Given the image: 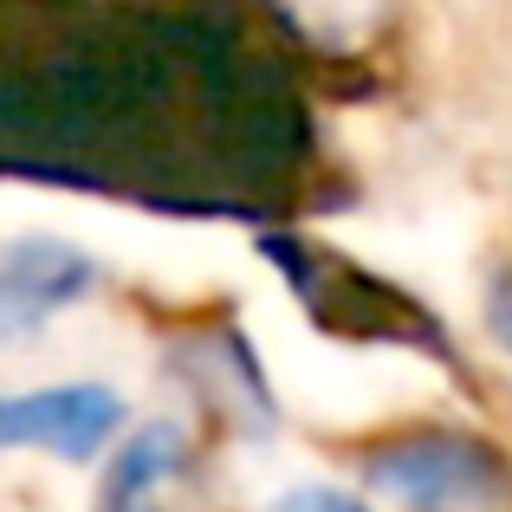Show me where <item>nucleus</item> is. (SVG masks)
<instances>
[{
	"label": "nucleus",
	"instance_id": "1",
	"mask_svg": "<svg viewBox=\"0 0 512 512\" xmlns=\"http://www.w3.org/2000/svg\"><path fill=\"white\" fill-rule=\"evenodd\" d=\"M370 493H383L402 512H467L487 506L500 493V467L487 448L454 435H428V441H396L363 467Z\"/></svg>",
	"mask_w": 512,
	"mask_h": 512
},
{
	"label": "nucleus",
	"instance_id": "2",
	"mask_svg": "<svg viewBox=\"0 0 512 512\" xmlns=\"http://www.w3.org/2000/svg\"><path fill=\"white\" fill-rule=\"evenodd\" d=\"M124 422V402L104 383H59V389H26L0 402V448H46L65 461H85L111 441Z\"/></svg>",
	"mask_w": 512,
	"mask_h": 512
},
{
	"label": "nucleus",
	"instance_id": "3",
	"mask_svg": "<svg viewBox=\"0 0 512 512\" xmlns=\"http://www.w3.org/2000/svg\"><path fill=\"white\" fill-rule=\"evenodd\" d=\"M91 266L72 247L52 240H26V247L0 253V331H33L46 312L72 305L85 292Z\"/></svg>",
	"mask_w": 512,
	"mask_h": 512
},
{
	"label": "nucleus",
	"instance_id": "4",
	"mask_svg": "<svg viewBox=\"0 0 512 512\" xmlns=\"http://www.w3.org/2000/svg\"><path fill=\"white\" fill-rule=\"evenodd\" d=\"M188 467V435L182 422H150L117 448V461L104 467L98 512H169V493Z\"/></svg>",
	"mask_w": 512,
	"mask_h": 512
},
{
	"label": "nucleus",
	"instance_id": "5",
	"mask_svg": "<svg viewBox=\"0 0 512 512\" xmlns=\"http://www.w3.org/2000/svg\"><path fill=\"white\" fill-rule=\"evenodd\" d=\"M273 512H363V506L344 500V493H331V487H299V493H286Z\"/></svg>",
	"mask_w": 512,
	"mask_h": 512
},
{
	"label": "nucleus",
	"instance_id": "6",
	"mask_svg": "<svg viewBox=\"0 0 512 512\" xmlns=\"http://www.w3.org/2000/svg\"><path fill=\"white\" fill-rule=\"evenodd\" d=\"M493 331H500L506 350H512V286H493Z\"/></svg>",
	"mask_w": 512,
	"mask_h": 512
}]
</instances>
